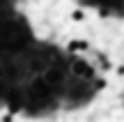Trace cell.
I'll return each instance as SVG.
<instances>
[{"label":"cell","instance_id":"obj_1","mask_svg":"<svg viewBox=\"0 0 124 122\" xmlns=\"http://www.w3.org/2000/svg\"><path fill=\"white\" fill-rule=\"evenodd\" d=\"M94 41L90 39V37L85 35H74L71 39H67L64 44H62V49H64L67 55H87L90 51H92Z\"/></svg>","mask_w":124,"mask_h":122},{"label":"cell","instance_id":"obj_3","mask_svg":"<svg viewBox=\"0 0 124 122\" xmlns=\"http://www.w3.org/2000/svg\"><path fill=\"white\" fill-rule=\"evenodd\" d=\"M18 120V111H12L5 106V111H0V122H16Z\"/></svg>","mask_w":124,"mask_h":122},{"label":"cell","instance_id":"obj_2","mask_svg":"<svg viewBox=\"0 0 124 122\" xmlns=\"http://www.w3.org/2000/svg\"><path fill=\"white\" fill-rule=\"evenodd\" d=\"M67 21L74 23V25H85V23L92 21V12L85 5H71L67 9Z\"/></svg>","mask_w":124,"mask_h":122}]
</instances>
